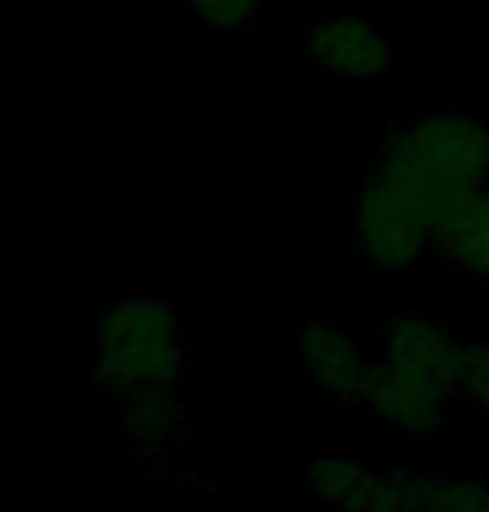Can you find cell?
Segmentation results:
<instances>
[{
  "label": "cell",
  "mask_w": 489,
  "mask_h": 512,
  "mask_svg": "<svg viewBox=\"0 0 489 512\" xmlns=\"http://www.w3.org/2000/svg\"><path fill=\"white\" fill-rule=\"evenodd\" d=\"M489 180V124L473 110H423L370 153L350 200V247L373 273L430 263L446 227Z\"/></svg>",
  "instance_id": "1"
},
{
  "label": "cell",
  "mask_w": 489,
  "mask_h": 512,
  "mask_svg": "<svg viewBox=\"0 0 489 512\" xmlns=\"http://www.w3.org/2000/svg\"><path fill=\"white\" fill-rule=\"evenodd\" d=\"M463 343L423 306H396L380 326L363 409L406 436L430 439L450 423L460 396Z\"/></svg>",
  "instance_id": "2"
},
{
  "label": "cell",
  "mask_w": 489,
  "mask_h": 512,
  "mask_svg": "<svg viewBox=\"0 0 489 512\" xmlns=\"http://www.w3.org/2000/svg\"><path fill=\"white\" fill-rule=\"evenodd\" d=\"M187 340L177 316L160 300H124L94 326V380L117 403L170 393L187 373Z\"/></svg>",
  "instance_id": "3"
},
{
  "label": "cell",
  "mask_w": 489,
  "mask_h": 512,
  "mask_svg": "<svg viewBox=\"0 0 489 512\" xmlns=\"http://www.w3.org/2000/svg\"><path fill=\"white\" fill-rule=\"evenodd\" d=\"M303 60L330 80H376L396 67L390 34L363 10H336L310 27Z\"/></svg>",
  "instance_id": "4"
},
{
  "label": "cell",
  "mask_w": 489,
  "mask_h": 512,
  "mask_svg": "<svg viewBox=\"0 0 489 512\" xmlns=\"http://www.w3.org/2000/svg\"><path fill=\"white\" fill-rule=\"evenodd\" d=\"M307 489L323 506L356 512H393L406 506L403 469H373L363 456H317L307 463Z\"/></svg>",
  "instance_id": "5"
},
{
  "label": "cell",
  "mask_w": 489,
  "mask_h": 512,
  "mask_svg": "<svg viewBox=\"0 0 489 512\" xmlns=\"http://www.w3.org/2000/svg\"><path fill=\"white\" fill-rule=\"evenodd\" d=\"M303 373L326 399L360 403L370 380L373 356H366L360 340L336 320H313L297 333Z\"/></svg>",
  "instance_id": "6"
},
{
  "label": "cell",
  "mask_w": 489,
  "mask_h": 512,
  "mask_svg": "<svg viewBox=\"0 0 489 512\" xmlns=\"http://www.w3.org/2000/svg\"><path fill=\"white\" fill-rule=\"evenodd\" d=\"M433 260H440L453 273L466 276L489 293V180L466 203L460 217L446 227Z\"/></svg>",
  "instance_id": "7"
},
{
  "label": "cell",
  "mask_w": 489,
  "mask_h": 512,
  "mask_svg": "<svg viewBox=\"0 0 489 512\" xmlns=\"http://www.w3.org/2000/svg\"><path fill=\"white\" fill-rule=\"evenodd\" d=\"M183 433H187V419H183V409L173 403L170 393L127 403L124 439L140 456L160 459L163 453H170V449L183 443Z\"/></svg>",
  "instance_id": "8"
},
{
  "label": "cell",
  "mask_w": 489,
  "mask_h": 512,
  "mask_svg": "<svg viewBox=\"0 0 489 512\" xmlns=\"http://www.w3.org/2000/svg\"><path fill=\"white\" fill-rule=\"evenodd\" d=\"M406 506L433 512H489V483L466 473H406Z\"/></svg>",
  "instance_id": "9"
},
{
  "label": "cell",
  "mask_w": 489,
  "mask_h": 512,
  "mask_svg": "<svg viewBox=\"0 0 489 512\" xmlns=\"http://www.w3.org/2000/svg\"><path fill=\"white\" fill-rule=\"evenodd\" d=\"M460 396L470 403L476 416L489 423V343L486 340L463 343Z\"/></svg>",
  "instance_id": "10"
},
{
  "label": "cell",
  "mask_w": 489,
  "mask_h": 512,
  "mask_svg": "<svg viewBox=\"0 0 489 512\" xmlns=\"http://www.w3.org/2000/svg\"><path fill=\"white\" fill-rule=\"evenodd\" d=\"M183 4L200 24H207L217 34H240L253 24L260 10V0H183Z\"/></svg>",
  "instance_id": "11"
}]
</instances>
